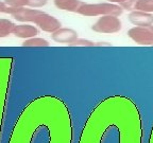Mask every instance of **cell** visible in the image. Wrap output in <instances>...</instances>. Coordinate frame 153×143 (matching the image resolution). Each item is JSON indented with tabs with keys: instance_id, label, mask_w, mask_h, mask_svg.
<instances>
[{
	"instance_id": "16",
	"label": "cell",
	"mask_w": 153,
	"mask_h": 143,
	"mask_svg": "<svg viewBox=\"0 0 153 143\" xmlns=\"http://www.w3.org/2000/svg\"><path fill=\"white\" fill-rule=\"evenodd\" d=\"M70 47H95V43L85 38H78L70 45Z\"/></svg>"
},
{
	"instance_id": "19",
	"label": "cell",
	"mask_w": 153,
	"mask_h": 143,
	"mask_svg": "<svg viewBox=\"0 0 153 143\" xmlns=\"http://www.w3.org/2000/svg\"><path fill=\"white\" fill-rule=\"evenodd\" d=\"M7 5L4 3V1H1L0 0V13H5L7 12Z\"/></svg>"
},
{
	"instance_id": "22",
	"label": "cell",
	"mask_w": 153,
	"mask_h": 143,
	"mask_svg": "<svg viewBox=\"0 0 153 143\" xmlns=\"http://www.w3.org/2000/svg\"><path fill=\"white\" fill-rule=\"evenodd\" d=\"M148 143H153V125H152V129H151V133H150V137H149Z\"/></svg>"
},
{
	"instance_id": "18",
	"label": "cell",
	"mask_w": 153,
	"mask_h": 143,
	"mask_svg": "<svg viewBox=\"0 0 153 143\" xmlns=\"http://www.w3.org/2000/svg\"><path fill=\"white\" fill-rule=\"evenodd\" d=\"M137 0H126L123 3H121V7L123 10H127V11H134V7H135V4H136Z\"/></svg>"
},
{
	"instance_id": "15",
	"label": "cell",
	"mask_w": 153,
	"mask_h": 143,
	"mask_svg": "<svg viewBox=\"0 0 153 143\" xmlns=\"http://www.w3.org/2000/svg\"><path fill=\"white\" fill-rule=\"evenodd\" d=\"M10 7H28V0H3Z\"/></svg>"
},
{
	"instance_id": "5",
	"label": "cell",
	"mask_w": 153,
	"mask_h": 143,
	"mask_svg": "<svg viewBox=\"0 0 153 143\" xmlns=\"http://www.w3.org/2000/svg\"><path fill=\"white\" fill-rule=\"evenodd\" d=\"M128 36L139 46H153V24L133 27L128 31Z\"/></svg>"
},
{
	"instance_id": "21",
	"label": "cell",
	"mask_w": 153,
	"mask_h": 143,
	"mask_svg": "<svg viewBox=\"0 0 153 143\" xmlns=\"http://www.w3.org/2000/svg\"><path fill=\"white\" fill-rule=\"evenodd\" d=\"M95 46H111V43H106L105 41H98L95 43Z\"/></svg>"
},
{
	"instance_id": "12",
	"label": "cell",
	"mask_w": 153,
	"mask_h": 143,
	"mask_svg": "<svg viewBox=\"0 0 153 143\" xmlns=\"http://www.w3.org/2000/svg\"><path fill=\"white\" fill-rule=\"evenodd\" d=\"M16 24L10 19L7 18H0V38L7 37L9 35L13 34L14 28Z\"/></svg>"
},
{
	"instance_id": "3",
	"label": "cell",
	"mask_w": 153,
	"mask_h": 143,
	"mask_svg": "<svg viewBox=\"0 0 153 143\" xmlns=\"http://www.w3.org/2000/svg\"><path fill=\"white\" fill-rule=\"evenodd\" d=\"M123 13V9L121 5L115 4L111 2H99V3H86L79 7L76 14H80L85 17H97V16H106V15H113V16H121Z\"/></svg>"
},
{
	"instance_id": "6",
	"label": "cell",
	"mask_w": 153,
	"mask_h": 143,
	"mask_svg": "<svg viewBox=\"0 0 153 143\" xmlns=\"http://www.w3.org/2000/svg\"><path fill=\"white\" fill-rule=\"evenodd\" d=\"M42 11L38 9H32V7H7L5 14H9L17 21L22 24H29V22H34L36 16H37Z\"/></svg>"
},
{
	"instance_id": "8",
	"label": "cell",
	"mask_w": 153,
	"mask_h": 143,
	"mask_svg": "<svg viewBox=\"0 0 153 143\" xmlns=\"http://www.w3.org/2000/svg\"><path fill=\"white\" fill-rule=\"evenodd\" d=\"M52 41L57 43H62V45H68L70 46L74 41H76L79 35L78 32L74 29L70 28H61L59 30L51 34Z\"/></svg>"
},
{
	"instance_id": "1",
	"label": "cell",
	"mask_w": 153,
	"mask_h": 143,
	"mask_svg": "<svg viewBox=\"0 0 153 143\" xmlns=\"http://www.w3.org/2000/svg\"><path fill=\"white\" fill-rule=\"evenodd\" d=\"M78 143H143L138 107L123 95L104 99L88 116Z\"/></svg>"
},
{
	"instance_id": "17",
	"label": "cell",
	"mask_w": 153,
	"mask_h": 143,
	"mask_svg": "<svg viewBox=\"0 0 153 143\" xmlns=\"http://www.w3.org/2000/svg\"><path fill=\"white\" fill-rule=\"evenodd\" d=\"M48 3V0H28V7L41 9Z\"/></svg>"
},
{
	"instance_id": "4",
	"label": "cell",
	"mask_w": 153,
	"mask_h": 143,
	"mask_svg": "<svg viewBox=\"0 0 153 143\" xmlns=\"http://www.w3.org/2000/svg\"><path fill=\"white\" fill-rule=\"evenodd\" d=\"M122 29V22L118 16L106 15L100 16L98 20L91 26V30L100 34H115Z\"/></svg>"
},
{
	"instance_id": "10",
	"label": "cell",
	"mask_w": 153,
	"mask_h": 143,
	"mask_svg": "<svg viewBox=\"0 0 153 143\" xmlns=\"http://www.w3.org/2000/svg\"><path fill=\"white\" fill-rule=\"evenodd\" d=\"M39 33V30L36 26H32L29 24H16L14 28L13 34L17 38L22 39H29V38L35 37Z\"/></svg>"
},
{
	"instance_id": "11",
	"label": "cell",
	"mask_w": 153,
	"mask_h": 143,
	"mask_svg": "<svg viewBox=\"0 0 153 143\" xmlns=\"http://www.w3.org/2000/svg\"><path fill=\"white\" fill-rule=\"evenodd\" d=\"M83 1L81 0H54V5L59 10L67 11V12L76 13Z\"/></svg>"
},
{
	"instance_id": "7",
	"label": "cell",
	"mask_w": 153,
	"mask_h": 143,
	"mask_svg": "<svg viewBox=\"0 0 153 143\" xmlns=\"http://www.w3.org/2000/svg\"><path fill=\"white\" fill-rule=\"evenodd\" d=\"M34 24L41 29L42 31L50 34L54 33L56 30L62 28V24L56 17L43 12V11L36 16L35 20H34Z\"/></svg>"
},
{
	"instance_id": "9",
	"label": "cell",
	"mask_w": 153,
	"mask_h": 143,
	"mask_svg": "<svg viewBox=\"0 0 153 143\" xmlns=\"http://www.w3.org/2000/svg\"><path fill=\"white\" fill-rule=\"evenodd\" d=\"M129 21L135 27H145L153 24V14L146 13L143 11L134 10L129 13Z\"/></svg>"
},
{
	"instance_id": "20",
	"label": "cell",
	"mask_w": 153,
	"mask_h": 143,
	"mask_svg": "<svg viewBox=\"0 0 153 143\" xmlns=\"http://www.w3.org/2000/svg\"><path fill=\"white\" fill-rule=\"evenodd\" d=\"M126 0H108V2H111V3H115V4H121L123 3Z\"/></svg>"
},
{
	"instance_id": "2",
	"label": "cell",
	"mask_w": 153,
	"mask_h": 143,
	"mask_svg": "<svg viewBox=\"0 0 153 143\" xmlns=\"http://www.w3.org/2000/svg\"><path fill=\"white\" fill-rule=\"evenodd\" d=\"M70 112L62 100L45 95L33 100L17 119L9 143H72Z\"/></svg>"
},
{
	"instance_id": "14",
	"label": "cell",
	"mask_w": 153,
	"mask_h": 143,
	"mask_svg": "<svg viewBox=\"0 0 153 143\" xmlns=\"http://www.w3.org/2000/svg\"><path fill=\"white\" fill-rule=\"evenodd\" d=\"M134 10L153 14V0H137Z\"/></svg>"
},
{
	"instance_id": "13",
	"label": "cell",
	"mask_w": 153,
	"mask_h": 143,
	"mask_svg": "<svg viewBox=\"0 0 153 143\" xmlns=\"http://www.w3.org/2000/svg\"><path fill=\"white\" fill-rule=\"evenodd\" d=\"M22 47H27V48H32V47H48L49 43L46 41L45 38L42 37H32L29 38V39H25V41L22 43Z\"/></svg>"
}]
</instances>
